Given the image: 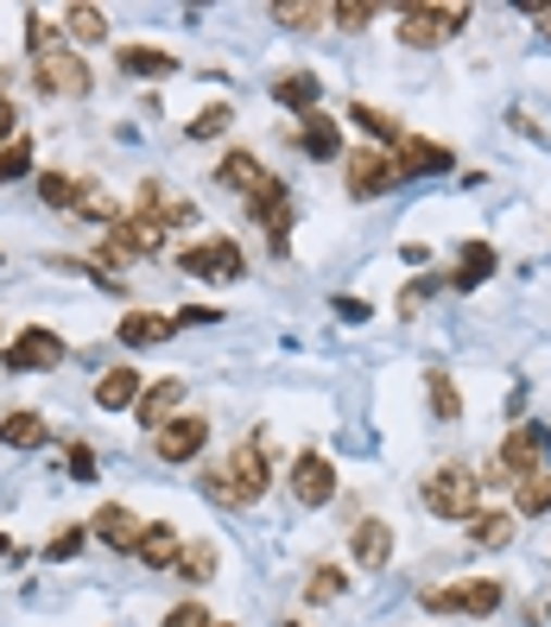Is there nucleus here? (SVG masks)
<instances>
[{
	"mask_svg": "<svg viewBox=\"0 0 551 627\" xmlns=\"http://www.w3.org/2000/svg\"><path fill=\"white\" fill-rule=\"evenodd\" d=\"M203 494L222 501V507H254L260 494H266V443H235L228 450V463H216L210 476H203Z\"/></svg>",
	"mask_w": 551,
	"mask_h": 627,
	"instance_id": "nucleus-1",
	"label": "nucleus"
},
{
	"mask_svg": "<svg viewBox=\"0 0 551 627\" xmlns=\"http://www.w3.org/2000/svg\"><path fill=\"white\" fill-rule=\"evenodd\" d=\"M418 494H425V507H431L438 519H476L481 514V481L469 476L463 463H438Z\"/></svg>",
	"mask_w": 551,
	"mask_h": 627,
	"instance_id": "nucleus-2",
	"label": "nucleus"
},
{
	"mask_svg": "<svg viewBox=\"0 0 551 627\" xmlns=\"http://www.w3.org/2000/svg\"><path fill=\"white\" fill-rule=\"evenodd\" d=\"M463 26H469V7H418V0H405L400 7V38L405 45H418V51L443 45L450 33H463Z\"/></svg>",
	"mask_w": 551,
	"mask_h": 627,
	"instance_id": "nucleus-3",
	"label": "nucleus"
},
{
	"mask_svg": "<svg viewBox=\"0 0 551 627\" xmlns=\"http://www.w3.org/2000/svg\"><path fill=\"white\" fill-rule=\"evenodd\" d=\"M539 450H546V431L539 425H514L508 438H501V450H494V463H488V481H526L539 476Z\"/></svg>",
	"mask_w": 551,
	"mask_h": 627,
	"instance_id": "nucleus-4",
	"label": "nucleus"
},
{
	"mask_svg": "<svg viewBox=\"0 0 551 627\" xmlns=\"http://www.w3.org/2000/svg\"><path fill=\"white\" fill-rule=\"evenodd\" d=\"M33 83H38V96L71 102V96L89 89V64H83L76 51H64V45H51V51H38V58H33Z\"/></svg>",
	"mask_w": 551,
	"mask_h": 627,
	"instance_id": "nucleus-5",
	"label": "nucleus"
},
{
	"mask_svg": "<svg viewBox=\"0 0 551 627\" xmlns=\"http://www.w3.org/2000/svg\"><path fill=\"white\" fill-rule=\"evenodd\" d=\"M501 584L494 577H469V584H450V590H425L431 615H494L501 609Z\"/></svg>",
	"mask_w": 551,
	"mask_h": 627,
	"instance_id": "nucleus-6",
	"label": "nucleus"
},
{
	"mask_svg": "<svg viewBox=\"0 0 551 627\" xmlns=\"http://www.w3.org/2000/svg\"><path fill=\"white\" fill-rule=\"evenodd\" d=\"M342 185H349V197H380V190L405 185V172L393 152H349L342 159Z\"/></svg>",
	"mask_w": 551,
	"mask_h": 627,
	"instance_id": "nucleus-7",
	"label": "nucleus"
},
{
	"mask_svg": "<svg viewBox=\"0 0 551 627\" xmlns=\"http://www.w3.org/2000/svg\"><path fill=\"white\" fill-rule=\"evenodd\" d=\"M7 374H45V368H58L64 362V336H51V330H20L13 342H7Z\"/></svg>",
	"mask_w": 551,
	"mask_h": 627,
	"instance_id": "nucleus-8",
	"label": "nucleus"
},
{
	"mask_svg": "<svg viewBox=\"0 0 551 627\" xmlns=\"http://www.w3.org/2000/svg\"><path fill=\"white\" fill-rule=\"evenodd\" d=\"M178 266H184V273H197V279H241V273H248V260H241V248H235L228 235H216V241H197V248H184Z\"/></svg>",
	"mask_w": 551,
	"mask_h": 627,
	"instance_id": "nucleus-9",
	"label": "nucleus"
},
{
	"mask_svg": "<svg viewBox=\"0 0 551 627\" xmlns=\"http://www.w3.org/2000/svg\"><path fill=\"white\" fill-rule=\"evenodd\" d=\"M203 443H210V425H203V418H172V425L152 431V456H159V463H197Z\"/></svg>",
	"mask_w": 551,
	"mask_h": 627,
	"instance_id": "nucleus-10",
	"label": "nucleus"
},
{
	"mask_svg": "<svg viewBox=\"0 0 551 627\" xmlns=\"http://www.w3.org/2000/svg\"><path fill=\"white\" fill-rule=\"evenodd\" d=\"M216 185L235 190V197H248V203H260V197L279 185V178H266V165H260L254 152H228V159L216 165Z\"/></svg>",
	"mask_w": 551,
	"mask_h": 627,
	"instance_id": "nucleus-11",
	"label": "nucleus"
},
{
	"mask_svg": "<svg viewBox=\"0 0 551 627\" xmlns=\"http://www.w3.org/2000/svg\"><path fill=\"white\" fill-rule=\"evenodd\" d=\"M292 494H298V507H324V501L336 494V469L324 463V456L304 450V456L292 463Z\"/></svg>",
	"mask_w": 551,
	"mask_h": 627,
	"instance_id": "nucleus-12",
	"label": "nucleus"
},
{
	"mask_svg": "<svg viewBox=\"0 0 551 627\" xmlns=\"http://www.w3.org/2000/svg\"><path fill=\"white\" fill-rule=\"evenodd\" d=\"M89 532L102 539V546H114V552H140V539H147V526L127 514V507H96V519H89Z\"/></svg>",
	"mask_w": 551,
	"mask_h": 627,
	"instance_id": "nucleus-13",
	"label": "nucleus"
},
{
	"mask_svg": "<svg viewBox=\"0 0 551 627\" xmlns=\"http://www.w3.org/2000/svg\"><path fill=\"white\" fill-rule=\"evenodd\" d=\"M349 552L362 570H387V557H393V526L387 519H362L355 532H349Z\"/></svg>",
	"mask_w": 551,
	"mask_h": 627,
	"instance_id": "nucleus-14",
	"label": "nucleus"
},
{
	"mask_svg": "<svg viewBox=\"0 0 551 627\" xmlns=\"http://www.w3.org/2000/svg\"><path fill=\"white\" fill-rule=\"evenodd\" d=\"M260 222H266V241H273V254H286V241H292V197H286V185H273L260 203H248Z\"/></svg>",
	"mask_w": 551,
	"mask_h": 627,
	"instance_id": "nucleus-15",
	"label": "nucleus"
},
{
	"mask_svg": "<svg viewBox=\"0 0 551 627\" xmlns=\"http://www.w3.org/2000/svg\"><path fill=\"white\" fill-rule=\"evenodd\" d=\"M178 400H184V380L178 374H165V380H152L147 393H140V425H147V431H159V425H172V412H178Z\"/></svg>",
	"mask_w": 551,
	"mask_h": 627,
	"instance_id": "nucleus-16",
	"label": "nucleus"
},
{
	"mask_svg": "<svg viewBox=\"0 0 551 627\" xmlns=\"http://www.w3.org/2000/svg\"><path fill=\"white\" fill-rule=\"evenodd\" d=\"M140 393H147V387H140V374H134V368H109L102 380H96V406H102V412L140 406Z\"/></svg>",
	"mask_w": 551,
	"mask_h": 627,
	"instance_id": "nucleus-17",
	"label": "nucleus"
},
{
	"mask_svg": "<svg viewBox=\"0 0 551 627\" xmlns=\"http://www.w3.org/2000/svg\"><path fill=\"white\" fill-rule=\"evenodd\" d=\"M114 64H121V76H172V71H178V58L159 51V45H121Z\"/></svg>",
	"mask_w": 551,
	"mask_h": 627,
	"instance_id": "nucleus-18",
	"label": "nucleus"
},
{
	"mask_svg": "<svg viewBox=\"0 0 551 627\" xmlns=\"http://www.w3.org/2000/svg\"><path fill=\"white\" fill-rule=\"evenodd\" d=\"M298 140H304V152H311V159H342V134H336L330 114H317V109L298 121Z\"/></svg>",
	"mask_w": 551,
	"mask_h": 627,
	"instance_id": "nucleus-19",
	"label": "nucleus"
},
{
	"mask_svg": "<svg viewBox=\"0 0 551 627\" xmlns=\"http://www.w3.org/2000/svg\"><path fill=\"white\" fill-rule=\"evenodd\" d=\"M172 330H178V317H159V311H127V317H121V342H127V349L165 342Z\"/></svg>",
	"mask_w": 551,
	"mask_h": 627,
	"instance_id": "nucleus-20",
	"label": "nucleus"
},
{
	"mask_svg": "<svg viewBox=\"0 0 551 627\" xmlns=\"http://www.w3.org/2000/svg\"><path fill=\"white\" fill-rule=\"evenodd\" d=\"M178 552H184L178 526H165V519H159V526H147V539H140V557H147L152 570H165V564L178 570Z\"/></svg>",
	"mask_w": 551,
	"mask_h": 627,
	"instance_id": "nucleus-21",
	"label": "nucleus"
},
{
	"mask_svg": "<svg viewBox=\"0 0 551 627\" xmlns=\"http://www.w3.org/2000/svg\"><path fill=\"white\" fill-rule=\"evenodd\" d=\"M393 159H400L405 178H418V172H443V165H450V152H443V147H431V140H412V134H405V147L393 152Z\"/></svg>",
	"mask_w": 551,
	"mask_h": 627,
	"instance_id": "nucleus-22",
	"label": "nucleus"
},
{
	"mask_svg": "<svg viewBox=\"0 0 551 627\" xmlns=\"http://www.w3.org/2000/svg\"><path fill=\"white\" fill-rule=\"evenodd\" d=\"M64 33H71L76 45H102V38H109V13H102V7H64Z\"/></svg>",
	"mask_w": 551,
	"mask_h": 627,
	"instance_id": "nucleus-23",
	"label": "nucleus"
},
{
	"mask_svg": "<svg viewBox=\"0 0 551 627\" xmlns=\"http://www.w3.org/2000/svg\"><path fill=\"white\" fill-rule=\"evenodd\" d=\"M488 273H494V248H488V241H469L463 260H456V273H450V286H463V292H469V286H481Z\"/></svg>",
	"mask_w": 551,
	"mask_h": 627,
	"instance_id": "nucleus-24",
	"label": "nucleus"
},
{
	"mask_svg": "<svg viewBox=\"0 0 551 627\" xmlns=\"http://www.w3.org/2000/svg\"><path fill=\"white\" fill-rule=\"evenodd\" d=\"M0 443L38 450V443H45V418H38V412H7V418H0Z\"/></svg>",
	"mask_w": 551,
	"mask_h": 627,
	"instance_id": "nucleus-25",
	"label": "nucleus"
},
{
	"mask_svg": "<svg viewBox=\"0 0 551 627\" xmlns=\"http://www.w3.org/2000/svg\"><path fill=\"white\" fill-rule=\"evenodd\" d=\"M273 96H279V102H286V109H317V76L311 71H292V76H279V83H273Z\"/></svg>",
	"mask_w": 551,
	"mask_h": 627,
	"instance_id": "nucleus-26",
	"label": "nucleus"
},
{
	"mask_svg": "<svg viewBox=\"0 0 551 627\" xmlns=\"http://www.w3.org/2000/svg\"><path fill=\"white\" fill-rule=\"evenodd\" d=\"M349 121H362L380 147H405V127L393 121V114H380V109H367V102H355V109H349Z\"/></svg>",
	"mask_w": 551,
	"mask_h": 627,
	"instance_id": "nucleus-27",
	"label": "nucleus"
},
{
	"mask_svg": "<svg viewBox=\"0 0 551 627\" xmlns=\"http://www.w3.org/2000/svg\"><path fill=\"white\" fill-rule=\"evenodd\" d=\"M425 393H431V412H438V418H463V393H456V380L443 368L425 374Z\"/></svg>",
	"mask_w": 551,
	"mask_h": 627,
	"instance_id": "nucleus-28",
	"label": "nucleus"
},
{
	"mask_svg": "<svg viewBox=\"0 0 551 627\" xmlns=\"http://www.w3.org/2000/svg\"><path fill=\"white\" fill-rule=\"evenodd\" d=\"M514 507H519V514H533V519L551 514V469H539V476L519 481V488H514Z\"/></svg>",
	"mask_w": 551,
	"mask_h": 627,
	"instance_id": "nucleus-29",
	"label": "nucleus"
},
{
	"mask_svg": "<svg viewBox=\"0 0 551 627\" xmlns=\"http://www.w3.org/2000/svg\"><path fill=\"white\" fill-rule=\"evenodd\" d=\"M178 570L190 577V584H210V577H216V546H210V539L184 546V552H178Z\"/></svg>",
	"mask_w": 551,
	"mask_h": 627,
	"instance_id": "nucleus-30",
	"label": "nucleus"
},
{
	"mask_svg": "<svg viewBox=\"0 0 551 627\" xmlns=\"http://www.w3.org/2000/svg\"><path fill=\"white\" fill-rule=\"evenodd\" d=\"M469 539L488 546V552H494V546H508V539H514V514H476V519H469Z\"/></svg>",
	"mask_w": 551,
	"mask_h": 627,
	"instance_id": "nucleus-31",
	"label": "nucleus"
},
{
	"mask_svg": "<svg viewBox=\"0 0 551 627\" xmlns=\"http://www.w3.org/2000/svg\"><path fill=\"white\" fill-rule=\"evenodd\" d=\"M38 197H45L51 210H76V197H83V185H76L71 172H45V178H38Z\"/></svg>",
	"mask_w": 551,
	"mask_h": 627,
	"instance_id": "nucleus-32",
	"label": "nucleus"
},
{
	"mask_svg": "<svg viewBox=\"0 0 551 627\" xmlns=\"http://www.w3.org/2000/svg\"><path fill=\"white\" fill-rule=\"evenodd\" d=\"M26 172H33V140L20 134V140L0 147V185H13V178H26Z\"/></svg>",
	"mask_w": 551,
	"mask_h": 627,
	"instance_id": "nucleus-33",
	"label": "nucleus"
},
{
	"mask_svg": "<svg viewBox=\"0 0 551 627\" xmlns=\"http://www.w3.org/2000/svg\"><path fill=\"white\" fill-rule=\"evenodd\" d=\"M228 121H235V114H228V102H210V109L184 127V134H190V140H222V134H228Z\"/></svg>",
	"mask_w": 551,
	"mask_h": 627,
	"instance_id": "nucleus-34",
	"label": "nucleus"
},
{
	"mask_svg": "<svg viewBox=\"0 0 551 627\" xmlns=\"http://www.w3.org/2000/svg\"><path fill=\"white\" fill-rule=\"evenodd\" d=\"M76 210H83L89 222H102V228H114V222H121V210L109 203V190H102V185H83V197H76Z\"/></svg>",
	"mask_w": 551,
	"mask_h": 627,
	"instance_id": "nucleus-35",
	"label": "nucleus"
},
{
	"mask_svg": "<svg viewBox=\"0 0 551 627\" xmlns=\"http://www.w3.org/2000/svg\"><path fill=\"white\" fill-rule=\"evenodd\" d=\"M273 20H279V26H317V20H330V7H311V0H279V7H273Z\"/></svg>",
	"mask_w": 551,
	"mask_h": 627,
	"instance_id": "nucleus-36",
	"label": "nucleus"
},
{
	"mask_svg": "<svg viewBox=\"0 0 551 627\" xmlns=\"http://www.w3.org/2000/svg\"><path fill=\"white\" fill-rule=\"evenodd\" d=\"M304 595H311V602H336V595H342V570H336V564H317Z\"/></svg>",
	"mask_w": 551,
	"mask_h": 627,
	"instance_id": "nucleus-37",
	"label": "nucleus"
},
{
	"mask_svg": "<svg viewBox=\"0 0 551 627\" xmlns=\"http://www.w3.org/2000/svg\"><path fill=\"white\" fill-rule=\"evenodd\" d=\"M374 13H380L374 0H336V7H330V20H336V26H349V33H355V26H367Z\"/></svg>",
	"mask_w": 551,
	"mask_h": 627,
	"instance_id": "nucleus-38",
	"label": "nucleus"
},
{
	"mask_svg": "<svg viewBox=\"0 0 551 627\" xmlns=\"http://www.w3.org/2000/svg\"><path fill=\"white\" fill-rule=\"evenodd\" d=\"M26 45H33V58H38V51H51V45H64V38H58V26H51L45 13H26Z\"/></svg>",
	"mask_w": 551,
	"mask_h": 627,
	"instance_id": "nucleus-39",
	"label": "nucleus"
},
{
	"mask_svg": "<svg viewBox=\"0 0 551 627\" xmlns=\"http://www.w3.org/2000/svg\"><path fill=\"white\" fill-rule=\"evenodd\" d=\"M76 552H83V526H64V532L45 546V557H51V564H64V557H76Z\"/></svg>",
	"mask_w": 551,
	"mask_h": 627,
	"instance_id": "nucleus-40",
	"label": "nucleus"
},
{
	"mask_svg": "<svg viewBox=\"0 0 551 627\" xmlns=\"http://www.w3.org/2000/svg\"><path fill=\"white\" fill-rule=\"evenodd\" d=\"M165 627H216V622H210V609H203V602H178V609L165 615Z\"/></svg>",
	"mask_w": 551,
	"mask_h": 627,
	"instance_id": "nucleus-41",
	"label": "nucleus"
},
{
	"mask_svg": "<svg viewBox=\"0 0 551 627\" xmlns=\"http://www.w3.org/2000/svg\"><path fill=\"white\" fill-rule=\"evenodd\" d=\"M71 476L76 481H96V450H89V443H71Z\"/></svg>",
	"mask_w": 551,
	"mask_h": 627,
	"instance_id": "nucleus-42",
	"label": "nucleus"
},
{
	"mask_svg": "<svg viewBox=\"0 0 551 627\" xmlns=\"http://www.w3.org/2000/svg\"><path fill=\"white\" fill-rule=\"evenodd\" d=\"M7 140H20V114H13V102H0V147Z\"/></svg>",
	"mask_w": 551,
	"mask_h": 627,
	"instance_id": "nucleus-43",
	"label": "nucleus"
},
{
	"mask_svg": "<svg viewBox=\"0 0 551 627\" xmlns=\"http://www.w3.org/2000/svg\"><path fill=\"white\" fill-rule=\"evenodd\" d=\"M336 311H342L349 324H367V304H362V298H336Z\"/></svg>",
	"mask_w": 551,
	"mask_h": 627,
	"instance_id": "nucleus-44",
	"label": "nucleus"
},
{
	"mask_svg": "<svg viewBox=\"0 0 551 627\" xmlns=\"http://www.w3.org/2000/svg\"><path fill=\"white\" fill-rule=\"evenodd\" d=\"M539 26H546V38H551V7H546V13H539Z\"/></svg>",
	"mask_w": 551,
	"mask_h": 627,
	"instance_id": "nucleus-45",
	"label": "nucleus"
},
{
	"mask_svg": "<svg viewBox=\"0 0 551 627\" xmlns=\"http://www.w3.org/2000/svg\"><path fill=\"white\" fill-rule=\"evenodd\" d=\"M0 557H7V539H0Z\"/></svg>",
	"mask_w": 551,
	"mask_h": 627,
	"instance_id": "nucleus-46",
	"label": "nucleus"
},
{
	"mask_svg": "<svg viewBox=\"0 0 551 627\" xmlns=\"http://www.w3.org/2000/svg\"><path fill=\"white\" fill-rule=\"evenodd\" d=\"M286 627H298V622H286Z\"/></svg>",
	"mask_w": 551,
	"mask_h": 627,
	"instance_id": "nucleus-47",
	"label": "nucleus"
},
{
	"mask_svg": "<svg viewBox=\"0 0 551 627\" xmlns=\"http://www.w3.org/2000/svg\"><path fill=\"white\" fill-rule=\"evenodd\" d=\"M216 627H228V622H216Z\"/></svg>",
	"mask_w": 551,
	"mask_h": 627,
	"instance_id": "nucleus-48",
	"label": "nucleus"
},
{
	"mask_svg": "<svg viewBox=\"0 0 551 627\" xmlns=\"http://www.w3.org/2000/svg\"><path fill=\"white\" fill-rule=\"evenodd\" d=\"M0 330H7V324H0Z\"/></svg>",
	"mask_w": 551,
	"mask_h": 627,
	"instance_id": "nucleus-49",
	"label": "nucleus"
}]
</instances>
